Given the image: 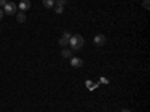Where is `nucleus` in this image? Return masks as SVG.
I'll list each match as a JSON object with an SVG mask.
<instances>
[{
	"mask_svg": "<svg viewBox=\"0 0 150 112\" xmlns=\"http://www.w3.org/2000/svg\"><path fill=\"white\" fill-rule=\"evenodd\" d=\"M71 66L72 67H81L83 66V60L78 58V57H72L71 58Z\"/></svg>",
	"mask_w": 150,
	"mask_h": 112,
	"instance_id": "6",
	"label": "nucleus"
},
{
	"mask_svg": "<svg viewBox=\"0 0 150 112\" xmlns=\"http://www.w3.org/2000/svg\"><path fill=\"white\" fill-rule=\"evenodd\" d=\"M122 112H131V111H129V109H123Z\"/></svg>",
	"mask_w": 150,
	"mask_h": 112,
	"instance_id": "17",
	"label": "nucleus"
},
{
	"mask_svg": "<svg viewBox=\"0 0 150 112\" xmlns=\"http://www.w3.org/2000/svg\"><path fill=\"white\" fill-rule=\"evenodd\" d=\"M30 6H32V2H30V0H21L20 5H18V8L21 9V12L27 10V9H30Z\"/></svg>",
	"mask_w": 150,
	"mask_h": 112,
	"instance_id": "5",
	"label": "nucleus"
},
{
	"mask_svg": "<svg viewBox=\"0 0 150 112\" xmlns=\"http://www.w3.org/2000/svg\"><path fill=\"white\" fill-rule=\"evenodd\" d=\"M69 45L74 51H78V49H81L83 45H84V37L81 34H72L71 39H69Z\"/></svg>",
	"mask_w": 150,
	"mask_h": 112,
	"instance_id": "1",
	"label": "nucleus"
},
{
	"mask_svg": "<svg viewBox=\"0 0 150 112\" xmlns=\"http://www.w3.org/2000/svg\"><path fill=\"white\" fill-rule=\"evenodd\" d=\"M93 41H95V45H96V46H104L105 42H107V37H105L104 34H96Z\"/></svg>",
	"mask_w": 150,
	"mask_h": 112,
	"instance_id": "4",
	"label": "nucleus"
},
{
	"mask_svg": "<svg viewBox=\"0 0 150 112\" xmlns=\"http://www.w3.org/2000/svg\"><path fill=\"white\" fill-rule=\"evenodd\" d=\"M2 17H3V9H0V20H2Z\"/></svg>",
	"mask_w": 150,
	"mask_h": 112,
	"instance_id": "16",
	"label": "nucleus"
},
{
	"mask_svg": "<svg viewBox=\"0 0 150 112\" xmlns=\"http://www.w3.org/2000/svg\"><path fill=\"white\" fill-rule=\"evenodd\" d=\"M3 14H6V15H15L17 14V5L14 2H8L3 6Z\"/></svg>",
	"mask_w": 150,
	"mask_h": 112,
	"instance_id": "2",
	"label": "nucleus"
},
{
	"mask_svg": "<svg viewBox=\"0 0 150 112\" xmlns=\"http://www.w3.org/2000/svg\"><path fill=\"white\" fill-rule=\"evenodd\" d=\"M98 85H99V84H92V81H90V79H86V87H87V88H89L90 91L96 90V88H98Z\"/></svg>",
	"mask_w": 150,
	"mask_h": 112,
	"instance_id": "7",
	"label": "nucleus"
},
{
	"mask_svg": "<svg viewBox=\"0 0 150 112\" xmlns=\"http://www.w3.org/2000/svg\"><path fill=\"white\" fill-rule=\"evenodd\" d=\"M71 33L69 32H63V36L59 39V45H62V46H66V45H69V39H71Z\"/></svg>",
	"mask_w": 150,
	"mask_h": 112,
	"instance_id": "3",
	"label": "nucleus"
},
{
	"mask_svg": "<svg viewBox=\"0 0 150 112\" xmlns=\"http://www.w3.org/2000/svg\"><path fill=\"white\" fill-rule=\"evenodd\" d=\"M6 3H8V2H6V0H0V6H2V8H3V6H5Z\"/></svg>",
	"mask_w": 150,
	"mask_h": 112,
	"instance_id": "15",
	"label": "nucleus"
},
{
	"mask_svg": "<svg viewBox=\"0 0 150 112\" xmlns=\"http://www.w3.org/2000/svg\"><path fill=\"white\" fill-rule=\"evenodd\" d=\"M143 6H144V9H149V8H150V5H149V0H143Z\"/></svg>",
	"mask_w": 150,
	"mask_h": 112,
	"instance_id": "14",
	"label": "nucleus"
},
{
	"mask_svg": "<svg viewBox=\"0 0 150 112\" xmlns=\"http://www.w3.org/2000/svg\"><path fill=\"white\" fill-rule=\"evenodd\" d=\"M62 57H63V58L72 57V51H71V49H63V51H62Z\"/></svg>",
	"mask_w": 150,
	"mask_h": 112,
	"instance_id": "9",
	"label": "nucleus"
},
{
	"mask_svg": "<svg viewBox=\"0 0 150 112\" xmlns=\"http://www.w3.org/2000/svg\"><path fill=\"white\" fill-rule=\"evenodd\" d=\"M17 21H18V22H24V21H26V15H24V12H20V14H17Z\"/></svg>",
	"mask_w": 150,
	"mask_h": 112,
	"instance_id": "10",
	"label": "nucleus"
},
{
	"mask_svg": "<svg viewBox=\"0 0 150 112\" xmlns=\"http://www.w3.org/2000/svg\"><path fill=\"white\" fill-rule=\"evenodd\" d=\"M56 14H63V6H56Z\"/></svg>",
	"mask_w": 150,
	"mask_h": 112,
	"instance_id": "11",
	"label": "nucleus"
},
{
	"mask_svg": "<svg viewBox=\"0 0 150 112\" xmlns=\"http://www.w3.org/2000/svg\"><path fill=\"white\" fill-rule=\"evenodd\" d=\"M68 3V0H57V6H65Z\"/></svg>",
	"mask_w": 150,
	"mask_h": 112,
	"instance_id": "13",
	"label": "nucleus"
},
{
	"mask_svg": "<svg viewBox=\"0 0 150 112\" xmlns=\"http://www.w3.org/2000/svg\"><path fill=\"white\" fill-rule=\"evenodd\" d=\"M42 3H44V6H45V8L51 9V8L56 5V0H42Z\"/></svg>",
	"mask_w": 150,
	"mask_h": 112,
	"instance_id": "8",
	"label": "nucleus"
},
{
	"mask_svg": "<svg viewBox=\"0 0 150 112\" xmlns=\"http://www.w3.org/2000/svg\"><path fill=\"white\" fill-rule=\"evenodd\" d=\"M99 82H101V84H105V85H107V84H108L110 81H108V79H107L105 76H101V78H99Z\"/></svg>",
	"mask_w": 150,
	"mask_h": 112,
	"instance_id": "12",
	"label": "nucleus"
}]
</instances>
